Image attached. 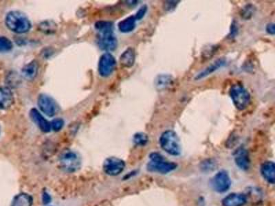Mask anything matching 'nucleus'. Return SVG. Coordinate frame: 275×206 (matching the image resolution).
I'll return each mask as SVG.
<instances>
[{
  "mask_svg": "<svg viewBox=\"0 0 275 206\" xmlns=\"http://www.w3.org/2000/svg\"><path fill=\"white\" fill-rule=\"evenodd\" d=\"M14 97L9 87H0V110H6L12 106Z\"/></svg>",
  "mask_w": 275,
  "mask_h": 206,
  "instance_id": "nucleus-12",
  "label": "nucleus"
},
{
  "mask_svg": "<svg viewBox=\"0 0 275 206\" xmlns=\"http://www.w3.org/2000/svg\"><path fill=\"white\" fill-rule=\"evenodd\" d=\"M162 150L173 156H178L182 152L180 142L176 132L168 130L163 132L159 139Z\"/></svg>",
  "mask_w": 275,
  "mask_h": 206,
  "instance_id": "nucleus-3",
  "label": "nucleus"
},
{
  "mask_svg": "<svg viewBox=\"0 0 275 206\" xmlns=\"http://www.w3.org/2000/svg\"><path fill=\"white\" fill-rule=\"evenodd\" d=\"M50 200L51 198L50 195H49L47 192H44V193L43 194V202H44V204H49V203L50 202Z\"/></svg>",
  "mask_w": 275,
  "mask_h": 206,
  "instance_id": "nucleus-28",
  "label": "nucleus"
},
{
  "mask_svg": "<svg viewBox=\"0 0 275 206\" xmlns=\"http://www.w3.org/2000/svg\"><path fill=\"white\" fill-rule=\"evenodd\" d=\"M226 61L225 59H217L213 63L206 67L200 73L197 74L195 78V80H199L206 78V77L213 74V72H216L219 69L222 68V67L226 65Z\"/></svg>",
  "mask_w": 275,
  "mask_h": 206,
  "instance_id": "nucleus-15",
  "label": "nucleus"
},
{
  "mask_svg": "<svg viewBox=\"0 0 275 206\" xmlns=\"http://www.w3.org/2000/svg\"><path fill=\"white\" fill-rule=\"evenodd\" d=\"M30 117L36 125L44 133H49L51 131L50 123L43 116L37 109L33 108L30 111Z\"/></svg>",
  "mask_w": 275,
  "mask_h": 206,
  "instance_id": "nucleus-11",
  "label": "nucleus"
},
{
  "mask_svg": "<svg viewBox=\"0 0 275 206\" xmlns=\"http://www.w3.org/2000/svg\"><path fill=\"white\" fill-rule=\"evenodd\" d=\"M149 160L146 165V169L151 173L167 174L176 169L178 165L176 163L167 160L159 153H152L149 156Z\"/></svg>",
  "mask_w": 275,
  "mask_h": 206,
  "instance_id": "nucleus-2",
  "label": "nucleus"
},
{
  "mask_svg": "<svg viewBox=\"0 0 275 206\" xmlns=\"http://www.w3.org/2000/svg\"><path fill=\"white\" fill-rule=\"evenodd\" d=\"M247 202L246 195L241 193H232L224 198L223 206H243Z\"/></svg>",
  "mask_w": 275,
  "mask_h": 206,
  "instance_id": "nucleus-14",
  "label": "nucleus"
},
{
  "mask_svg": "<svg viewBox=\"0 0 275 206\" xmlns=\"http://www.w3.org/2000/svg\"><path fill=\"white\" fill-rule=\"evenodd\" d=\"M0 131H1V128H0Z\"/></svg>",
  "mask_w": 275,
  "mask_h": 206,
  "instance_id": "nucleus-29",
  "label": "nucleus"
},
{
  "mask_svg": "<svg viewBox=\"0 0 275 206\" xmlns=\"http://www.w3.org/2000/svg\"><path fill=\"white\" fill-rule=\"evenodd\" d=\"M235 164L240 169L246 171L248 170L250 166L249 156L246 148L243 147L239 148L235 151Z\"/></svg>",
  "mask_w": 275,
  "mask_h": 206,
  "instance_id": "nucleus-13",
  "label": "nucleus"
},
{
  "mask_svg": "<svg viewBox=\"0 0 275 206\" xmlns=\"http://www.w3.org/2000/svg\"><path fill=\"white\" fill-rule=\"evenodd\" d=\"M5 24L8 29L17 34L29 32L32 28V23L24 13L18 11L8 13L5 18Z\"/></svg>",
  "mask_w": 275,
  "mask_h": 206,
  "instance_id": "nucleus-1",
  "label": "nucleus"
},
{
  "mask_svg": "<svg viewBox=\"0 0 275 206\" xmlns=\"http://www.w3.org/2000/svg\"><path fill=\"white\" fill-rule=\"evenodd\" d=\"M38 71L37 63L33 62L26 64L22 69V75L27 80H31L35 78Z\"/></svg>",
  "mask_w": 275,
  "mask_h": 206,
  "instance_id": "nucleus-19",
  "label": "nucleus"
},
{
  "mask_svg": "<svg viewBox=\"0 0 275 206\" xmlns=\"http://www.w3.org/2000/svg\"><path fill=\"white\" fill-rule=\"evenodd\" d=\"M146 11H147V7H146V6H143L140 8L137 11V13H136V16H134L136 20L138 21L142 19L145 16H146Z\"/></svg>",
  "mask_w": 275,
  "mask_h": 206,
  "instance_id": "nucleus-26",
  "label": "nucleus"
},
{
  "mask_svg": "<svg viewBox=\"0 0 275 206\" xmlns=\"http://www.w3.org/2000/svg\"><path fill=\"white\" fill-rule=\"evenodd\" d=\"M135 60H136V54L134 49L132 48H128L121 54L120 57V63L123 67L129 68L134 65Z\"/></svg>",
  "mask_w": 275,
  "mask_h": 206,
  "instance_id": "nucleus-17",
  "label": "nucleus"
},
{
  "mask_svg": "<svg viewBox=\"0 0 275 206\" xmlns=\"http://www.w3.org/2000/svg\"><path fill=\"white\" fill-rule=\"evenodd\" d=\"M125 167V161L116 157L107 158L103 165V171L110 176L118 175L123 172Z\"/></svg>",
  "mask_w": 275,
  "mask_h": 206,
  "instance_id": "nucleus-9",
  "label": "nucleus"
},
{
  "mask_svg": "<svg viewBox=\"0 0 275 206\" xmlns=\"http://www.w3.org/2000/svg\"><path fill=\"white\" fill-rule=\"evenodd\" d=\"M261 173L263 177L268 183L274 184L275 182V165L273 161H267L261 166Z\"/></svg>",
  "mask_w": 275,
  "mask_h": 206,
  "instance_id": "nucleus-16",
  "label": "nucleus"
},
{
  "mask_svg": "<svg viewBox=\"0 0 275 206\" xmlns=\"http://www.w3.org/2000/svg\"><path fill=\"white\" fill-rule=\"evenodd\" d=\"M172 79L170 76L168 75H161L159 76V79H156V86L159 87L160 89L165 88L169 85L171 84Z\"/></svg>",
  "mask_w": 275,
  "mask_h": 206,
  "instance_id": "nucleus-24",
  "label": "nucleus"
},
{
  "mask_svg": "<svg viewBox=\"0 0 275 206\" xmlns=\"http://www.w3.org/2000/svg\"><path fill=\"white\" fill-rule=\"evenodd\" d=\"M51 129L53 130L54 131H59L64 126V120L62 118H55L51 122Z\"/></svg>",
  "mask_w": 275,
  "mask_h": 206,
  "instance_id": "nucleus-25",
  "label": "nucleus"
},
{
  "mask_svg": "<svg viewBox=\"0 0 275 206\" xmlns=\"http://www.w3.org/2000/svg\"><path fill=\"white\" fill-rule=\"evenodd\" d=\"M39 110L49 117H53L58 111V105L52 97L47 95H40L37 98Z\"/></svg>",
  "mask_w": 275,
  "mask_h": 206,
  "instance_id": "nucleus-6",
  "label": "nucleus"
},
{
  "mask_svg": "<svg viewBox=\"0 0 275 206\" xmlns=\"http://www.w3.org/2000/svg\"><path fill=\"white\" fill-rule=\"evenodd\" d=\"M133 143L137 146H145L147 144L149 138L147 135L144 133H137L133 136Z\"/></svg>",
  "mask_w": 275,
  "mask_h": 206,
  "instance_id": "nucleus-23",
  "label": "nucleus"
},
{
  "mask_svg": "<svg viewBox=\"0 0 275 206\" xmlns=\"http://www.w3.org/2000/svg\"><path fill=\"white\" fill-rule=\"evenodd\" d=\"M266 31L268 34L274 35L275 33V24L274 23H270L266 26Z\"/></svg>",
  "mask_w": 275,
  "mask_h": 206,
  "instance_id": "nucleus-27",
  "label": "nucleus"
},
{
  "mask_svg": "<svg viewBox=\"0 0 275 206\" xmlns=\"http://www.w3.org/2000/svg\"><path fill=\"white\" fill-rule=\"evenodd\" d=\"M116 61L111 54L106 52L100 57L98 62V73L103 77L111 75L116 68Z\"/></svg>",
  "mask_w": 275,
  "mask_h": 206,
  "instance_id": "nucleus-7",
  "label": "nucleus"
},
{
  "mask_svg": "<svg viewBox=\"0 0 275 206\" xmlns=\"http://www.w3.org/2000/svg\"><path fill=\"white\" fill-rule=\"evenodd\" d=\"M229 95L234 105L240 111H243L249 106L250 93L241 84H235L230 87Z\"/></svg>",
  "mask_w": 275,
  "mask_h": 206,
  "instance_id": "nucleus-4",
  "label": "nucleus"
},
{
  "mask_svg": "<svg viewBox=\"0 0 275 206\" xmlns=\"http://www.w3.org/2000/svg\"><path fill=\"white\" fill-rule=\"evenodd\" d=\"M98 45L102 50L111 52L116 49L118 41L113 32L101 33L98 35Z\"/></svg>",
  "mask_w": 275,
  "mask_h": 206,
  "instance_id": "nucleus-10",
  "label": "nucleus"
},
{
  "mask_svg": "<svg viewBox=\"0 0 275 206\" xmlns=\"http://www.w3.org/2000/svg\"><path fill=\"white\" fill-rule=\"evenodd\" d=\"M95 29L101 33L113 32V25L110 21H99L95 24Z\"/></svg>",
  "mask_w": 275,
  "mask_h": 206,
  "instance_id": "nucleus-21",
  "label": "nucleus"
},
{
  "mask_svg": "<svg viewBox=\"0 0 275 206\" xmlns=\"http://www.w3.org/2000/svg\"><path fill=\"white\" fill-rule=\"evenodd\" d=\"M12 41L4 36H0V52H7L13 49Z\"/></svg>",
  "mask_w": 275,
  "mask_h": 206,
  "instance_id": "nucleus-22",
  "label": "nucleus"
},
{
  "mask_svg": "<svg viewBox=\"0 0 275 206\" xmlns=\"http://www.w3.org/2000/svg\"><path fill=\"white\" fill-rule=\"evenodd\" d=\"M214 190L219 193H224L229 190L231 186L229 174L226 171H220L214 176L211 181Z\"/></svg>",
  "mask_w": 275,
  "mask_h": 206,
  "instance_id": "nucleus-8",
  "label": "nucleus"
},
{
  "mask_svg": "<svg viewBox=\"0 0 275 206\" xmlns=\"http://www.w3.org/2000/svg\"><path fill=\"white\" fill-rule=\"evenodd\" d=\"M32 198L29 194L20 193L13 199L11 206H32Z\"/></svg>",
  "mask_w": 275,
  "mask_h": 206,
  "instance_id": "nucleus-20",
  "label": "nucleus"
},
{
  "mask_svg": "<svg viewBox=\"0 0 275 206\" xmlns=\"http://www.w3.org/2000/svg\"><path fill=\"white\" fill-rule=\"evenodd\" d=\"M59 164L65 172L75 173L80 169L81 161L80 156L75 151L65 150L59 158Z\"/></svg>",
  "mask_w": 275,
  "mask_h": 206,
  "instance_id": "nucleus-5",
  "label": "nucleus"
},
{
  "mask_svg": "<svg viewBox=\"0 0 275 206\" xmlns=\"http://www.w3.org/2000/svg\"><path fill=\"white\" fill-rule=\"evenodd\" d=\"M136 19L135 16H129L120 21L118 24V29L121 32L128 33L131 32L136 28Z\"/></svg>",
  "mask_w": 275,
  "mask_h": 206,
  "instance_id": "nucleus-18",
  "label": "nucleus"
}]
</instances>
